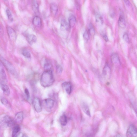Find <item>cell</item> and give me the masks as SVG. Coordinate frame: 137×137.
I'll return each mask as SVG.
<instances>
[{"instance_id":"obj_19","label":"cell","mask_w":137,"mask_h":137,"mask_svg":"<svg viewBox=\"0 0 137 137\" xmlns=\"http://www.w3.org/2000/svg\"><path fill=\"white\" fill-rule=\"evenodd\" d=\"M50 9L52 14L54 15H56L58 11L57 6L55 3H51L50 5Z\"/></svg>"},{"instance_id":"obj_28","label":"cell","mask_w":137,"mask_h":137,"mask_svg":"<svg viewBox=\"0 0 137 137\" xmlns=\"http://www.w3.org/2000/svg\"><path fill=\"white\" fill-rule=\"evenodd\" d=\"M89 32L90 34L92 36L94 35L95 34V32L94 28L93 25L91 24L89 25Z\"/></svg>"},{"instance_id":"obj_31","label":"cell","mask_w":137,"mask_h":137,"mask_svg":"<svg viewBox=\"0 0 137 137\" xmlns=\"http://www.w3.org/2000/svg\"><path fill=\"white\" fill-rule=\"evenodd\" d=\"M123 39L128 43L130 42V39L128 34L127 33H124L123 36Z\"/></svg>"},{"instance_id":"obj_16","label":"cell","mask_w":137,"mask_h":137,"mask_svg":"<svg viewBox=\"0 0 137 137\" xmlns=\"http://www.w3.org/2000/svg\"><path fill=\"white\" fill-rule=\"evenodd\" d=\"M27 40L30 45H32L36 42L37 41V37L34 34H30L27 37Z\"/></svg>"},{"instance_id":"obj_2","label":"cell","mask_w":137,"mask_h":137,"mask_svg":"<svg viewBox=\"0 0 137 137\" xmlns=\"http://www.w3.org/2000/svg\"><path fill=\"white\" fill-rule=\"evenodd\" d=\"M1 61L2 64L9 72L13 75H15L16 73L15 68L10 62L3 58H1Z\"/></svg>"},{"instance_id":"obj_12","label":"cell","mask_w":137,"mask_h":137,"mask_svg":"<svg viewBox=\"0 0 137 137\" xmlns=\"http://www.w3.org/2000/svg\"><path fill=\"white\" fill-rule=\"evenodd\" d=\"M33 23L35 26L37 27H41L42 25L41 18L38 16H35L33 18Z\"/></svg>"},{"instance_id":"obj_3","label":"cell","mask_w":137,"mask_h":137,"mask_svg":"<svg viewBox=\"0 0 137 137\" xmlns=\"http://www.w3.org/2000/svg\"><path fill=\"white\" fill-rule=\"evenodd\" d=\"M127 137H137V128L133 124L129 127L126 132Z\"/></svg>"},{"instance_id":"obj_8","label":"cell","mask_w":137,"mask_h":137,"mask_svg":"<svg viewBox=\"0 0 137 137\" xmlns=\"http://www.w3.org/2000/svg\"><path fill=\"white\" fill-rule=\"evenodd\" d=\"M0 74L1 84H6L7 82V79L5 71L3 68H1Z\"/></svg>"},{"instance_id":"obj_17","label":"cell","mask_w":137,"mask_h":137,"mask_svg":"<svg viewBox=\"0 0 137 137\" xmlns=\"http://www.w3.org/2000/svg\"><path fill=\"white\" fill-rule=\"evenodd\" d=\"M1 88L4 94L9 96L10 94V90L9 86L6 84H1Z\"/></svg>"},{"instance_id":"obj_22","label":"cell","mask_w":137,"mask_h":137,"mask_svg":"<svg viewBox=\"0 0 137 137\" xmlns=\"http://www.w3.org/2000/svg\"><path fill=\"white\" fill-rule=\"evenodd\" d=\"M76 22V19L75 17L73 15L70 16L68 18V23L70 27H73L75 24Z\"/></svg>"},{"instance_id":"obj_13","label":"cell","mask_w":137,"mask_h":137,"mask_svg":"<svg viewBox=\"0 0 137 137\" xmlns=\"http://www.w3.org/2000/svg\"><path fill=\"white\" fill-rule=\"evenodd\" d=\"M23 114L22 112H20L16 114L15 117V122L18 123H21L23 120Z\"/></svg>"},{"instance_id":"obj_9","label":"cell","mask_w":137,"mask_h":137,"mask_svg":"<svg viewBox=\"0 0 137 137\" xmlns=\"http://www.w3.org/2000/svg\"><path fill=\"white\" fill-rule=\"evenodd\" d=\"M63 87L67 93L68 94H70L72 91V86L70 82H65L62 84Z\"/></svg>"},{"instance_id":"obj_14","label":"cell","mask_w":137,"mask_h":137,"mask_svg":"<svg viewBox=\"0 0 137 137\" xmlns=\"http://www.w3.org/2000/svg\"><path fill=\"white\" fill-rule=\"evenodd\" d=\"M118 24L120 27L121 28H124L126 27L125 21L124 16L122 14H120V15L118 21Z\"/></svg>"},{"instance_id":"obj_36","label":"cell","mask_w":137,"mask_h":137,"mask_svg":"<svg viewBox=\"0 0 137 137\" xmlns=\"http://www.w3.org/2000/svg\"><path fill=\"white\" fill-rule=\"evenodd\" d=\"M134 109L137 115V105H133Z\"/></svg>"},{"instance_id":"obj_15","label":"cell","mask_w":137,"mask_h":137,"mask_svg":"<svg viewBox=\"0 0 137 137\" xmlns=\"http://www.w3.org/2000/svg\"><path fill=\"white\" fill-rule=\"evenodd\" d=\"M21 128L18 125H15L13 127L12 133V137H16L20 133Z\"/></svg>"},{"instance_id":"obj_7","label":"cell","mask_w":137,"mask_h":137,"mask_svg":"<svg viewBox=\"0 0 137 137\" xmlns=\"http://www.w3.org/2000/svg\"><path fill=\"white\" fill-rule=\"evenodd\" d=\"M111 60L114 64L120 65V61L119 56L116 53H113L112 54L111 56Z\"/></svg>"},{"instance_id":"obj_27","label":"cell","mask_w":137,"mask_h":137,"mask_svg":"<svg viewBox=\"0 0 137 137\" xmlns=\"http://www.w3.org/2000/svg\"><path fill=\"white\" fill-rule=\"evenodd\" d=\"M2 103L5 106L9 107L10 106V104L7 99L4 98H2L1 99Z\"/></svg>"},{"instance_id":"obj_25","label":"cell","mask_w":137,"mask_h":137,"mask_svg":"<svg viewBox=\"0 0 137 137\" xmlns=\"http://www.w3.org/2000/svg\"><path fill=\"white\" fill-rule=\"evenodd\" d=\"M22 53L25 57L28 59L31 58V56L30 53L26 49H23L22 50Z\"/></svg>"},{"instance_id":"obj_24","label":"cell","mask_w":137,"mask_h":137,"mask_svg":"<svg viewBox=\"0 0 137 137\" xmlns=\"http://www.w3.org/2000/svg\"><path fill=\"white\" fill-rule=\"evenodd\" d=\"M96 21L97 23L102 25L103 23V19L102 16L99 14H97L95 16Z\"/></svg>"},{"instance_id":"obj_18","label":"cell","mask_w":137,"mask_h":137,"mask_svg":"<svg viewBox=\"0 0 137 137\" xmlns=\"http://www.w3.org/2000/svg\"><path fill=\"white\" fill-rule=\"evenodd\" d=\"M82 109L84 112L89 116H91V113L88 106L84 103L81 104Z\"/></svg>"},{"instance_id":"obj_29","label":"cell","mask_w":137,"mask_h":137,"mask_svg":"<svg viewBox=\"0 0 137 137\" xmlns=\"http://www.w3.org/2000/svg\"><path fill=\"white\" fill-rule=\"evenodd\" d=\"M6 13L9 20L11 22L13 21V18L12 17L11 12L9 9H6Z\"/></svg>"},{"instance_id":"obj_30","label":"cell","mask_w":137,"mask_h":137,"mask_svg":"<svg viewBox=\"0 0 137 137\" xmlns=\"http://www.w3.org/2000/svg\"><path fill=\"white\" fill-rule=\"evenodd\" d=\"M89 32L87 31L86 30L83 34V37L85 41L86 42H87L90 38Z\"/></svg>"},{"instance_id":"obj_11","label":"cell","mask_w":137,"mask_h":137,"mask_svg":"<svg viewBox=\"0 0 137 137\" xmlns=\"http://www.w3.org/2000/svg\"><path fill=\"white\" fill-rule=\"evenodd\" d=\"M54 102L53 100L51 98L46 99L44 101L45 106L48 109H51L53 107Z\"/></svg>"},{"instance_id":"obj_33","label":"cell","mask_w":137,"mask_h":137,"mask_svg":"<svg viewBox=\"0 0 137 137\" xmlns=\"http://www.w3.org/2000/svg\"><path fill=\"white\" fill-rule=\"evenodd\" d=\"M25 94L28 99H29L30 98V94L29 91L27 89H26L25 90Z\"/></svg>"},{"instance_id":"obj_23","label":"cell","mask_w":137,"mask_h":137,"mask_svg":"<svg viewBox=\"0 0 137 137\" xmlns=\"http://www.w3.org/2000/svg\"><path fill=\"white\" fill-rule=\"evenodd\" d=\"M60 122L62 125L65 126L66 125L67 122V119L65 114L61 116L60 118Z\"/></svg>"},{"instance_id":"obj_32","label":"cell","mask_w":137,"mask_h":137,"mask_svg":"<svg viewBox=\"0 0 137 137\" xmlns=\"http://www.w3.org/2000/svg\"><path fill=\"white\" fill-rule=\"evenodd\" d=\"M57 70L58 73H61L63 71V68L60 65H58L57 66Z\"/></svg>"},{"instance_id":"obj_20","label":"cell","mask_w":137,"mask_h":137,"mask_svg":"<svg viewBox=\"0 0 137 137\" xmlns=\"http://www.w3.org/2000/svg\"><path fill=\"white\" fill-rule=\"evenodd\" d=\"M104 76L107 78H109L111 74V70L108 65H106L104 67L103 71Z\"/></svg>"},{"instance_id":"obj_37","label":"cell","mask_w":137,"mask_h":137,"mask_svg":"<svg viewBox=\"0 0 137 137\" xmlns=\"http://www.w3.org/2000/svg\"><path fill=\"white\" fill-rule=\"evenodd\" d=\"M124 3L127 5H130V2L129 1H124Z\"/></svg>"},{"instance_id":"obj_34","label":"cell","mask_w":137,"mask_h":137,"mask_svg":"<svg viewBox=\"0 0 137 137\" xmlns=\"http://www.w3.org/2000/svg\"><path fill=\"white\" fill-rule=\"evenodd\" d=\"M16 137H27V135L25 134L20 133Z\"/></svg>"},{"instance_id":"obj_35","label":"cell","mask_w":137,"mask_h":137,"mask_svg":"<svg viewBox=\"0 0 137 137\" xmlns=\"http://www.w3.org/2000/svg\"><path fill=\"white\" fill-rule=\"evenodd\" d=\"M103 37L104 40L105 42H107L109 41L107 35L106 34H104Z\"/></svg>"},{"instance_id":"obj_10","label":"cell","mask_w":137,"mask_h":137,"mask_svg":"<svg viewBox=\"0 0 137 137\" xmlns=\"http://www.w3.org/2000/svg\"><path fill=\"white\" fill-rule=\"evenodd\" d=\"M71 28L69 23L65 19H62L61 22V28L63 31H68Z\"/></svg>"},{"instance_id":"obj_21","label":"cell","mask_w":137,"mask_h":137,"mask_svg":"<svg viewBox=\"0 0 137 137\" xmlns=\"http://www.w3.org/2000/svg\"><path fill=\"white\" fill-rule=\"evenodd\" d=\"M32 8L34 13L36 14H38L39 12V5L36 1H33L32 4Z\"/></svg>"},{"instance_id":"obj_4","label":"cell","mask_w":137,"mask_h":137,"mask_svg":"<svg viewBox=\"0 0 137 137\" xmlns=\"http://www.w3.org/2000/svg\"><path fill=\"white\" fill-rule=\"evenodd\" d=\"M33 104L35 111L37 113L41 112L42 110L41 104L39 99L38 97L34 98Z\"/></svg>"},{"instance_id":"obj_26","label":"cell","mask_w":137,"mask_h":137,"mask_svg":"<svg viewBox=\"0 0 137 137\" xmlns=\"http://www.w3.org/2000/svg\"><path fill=\"white\" fill-rule=\"evenodd\" d=\"M52 65L51 64L48 62H47L44 65V69L45 71L51 70Z\"/></svg>"},{"instance_id":"obj_5","label":"cell","mask_w":137,"mask_h":137,"mask_svg":"<svg viewBox=\"0 0 137 137\" xmlns=\"http://www.w3.org/2000/svg\"><path fill=\"white\" fill-rule=\"evenodd\" d=\"M7 31L10 40L12 41H15L16 38V35L14 30L11 27H8Z\"/></svg>"},{"instance_id":"obj_6","label":"cell","mask_w":137,"mask_h":137,"mask_svg":"<svg viewBox=\"0 0 137 137\" xmlns=\"http://www.w3.org/2000/svg\"><path fill=\"white\" fill-rule=\"evenodd\" d=\"M4 121L8 126L13 127L15 125V122L10 117L6 116L4 118Z\"/></svg>"},{"instance_id":"obj_1","label":"cell","mask_w":137,"mask_h":137,"mask_svg":"<svg viewBox=\"0 0 137 137\" xmlns=\"http://www.w3.org/2000/svg\"><path fill=\"white\" fill-rule=\"evenodd\" d=\"M53 72L52 70L45 71L42 74L40 84L43 87H48L53 85L54 82Z\"/></svg>"}]
</instances>
